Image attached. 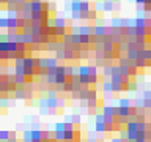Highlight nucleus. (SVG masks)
I'll list each match as a JSON object with an SVG mask.
<instances>
[{
  "label": "nucleus",
  "instance_id": "15",
  "mask_svg": "<svg viewBox=\"0 0 151 142\" xmlns=\"http://www.w3.org/2000/svg\"><path fill=\"white\" fill-rule=\"evenodd\" d=\"M25 98H27V93H25L24 87H17L14 92V99H25Z\"/></svg>",
  "mask_w": 151,
  "mask_h": 142
},
{
  "label": "nucleus",
  "instance_id": "45",
  "mask_svg": "<svg viewBox=\"0 0 151 142\" xmlns=\"http://www.w3.org/2000/svg\"><path fill=\"white\" fill-rule=\"evenodd\" d=\"M57 10V5H55V2H49V13H54Z\"/></svg>",
  "mask_w": 151,
  "mask_h": 142
},
{
  "label": "nucleus",
  "instance_id": "6",
  "mask_svg": "<svg viewBox=\"0 0 151 142\" xmlns=\"http://www.w3.org/2000/svg\"><path fill=\"white\" fill-rule=\"evenodd\" d=\"M66 76H68V79H74V77H79V66L66 65Z\"/></svg>",
  "mask_w": 151,
  "mask_h": 142
},
{
  "label": "nucleus",
  "instance_id": "13",
  "mask_svg": "<svg viewBox=\"0 0 151 142\" xmlns=\"http://www.w3.org/2000/svg\"><path fill=\"white\" fill-rule=\"evenodd\" d=\"M115 11V2L113 0H104V13Z\"/></svg>",
  "mask_w": 151,
  "mask_h": 142
},
{
  "label": "nucleus",
  "instance_id": "29",
  "mask_svg": "<svg viewBox=\"0 0 151 142\" xmlns=\"http://www.w3.org/2000/svg\"><path fill=\"white\" fill-rule=\"evenodd\" d=\"M55 58L58 62H60V60H66V51H65V49H58V51L55 52Z\"/></svg>",
  "mask_w": 151,
  "mask_h": 142
},
{
  "label": "nucleus",
  "instance_id": "33",
  "mask_svg": "<svg viewBox=\"0 0 151 142\" xmlns=\"http://www.w3.org/2000/svg\"><path fill=\"white\" fill-rule=\"evenodd\" d=\"M129 51V44H127V41H123V43L118 44V52H127Z\"/></svg>",
  "mask_w": 151,
  "mask_h": 142
},
{
  "label": "nucleus",
  "instance_id": "20",
  "mask_svg": "<svg viewBox=\"0 0 151 142\" xmlns=\"http://www.w3.org/2000/svg\"><path fill=\"white\" fill-rule=\"evenodd\" d=\"M118 106L120 107H132V99L131 98H120L118 99Z\"/></svg>",
  "mask_w": 151,
  "mask_h": 142
},
{
  "label": "nucleus",
  "instance_id": "38",
  "mask_svg": "<svg viewBox=\"0 0 151 142\" xmlns=\"http://www.w3.org/2000/svg\"><path fill=\"white\" fill-rule=\"evenodd\" d=\"M98 107V98H90L88 99V109H96Z\"/></svg>",
  "mask_w": 151,
  "mask_h": 142
},
{
  "label": "nucleus",
  "instance_id": "3",
  "mask_svg": "<svg viewBox=\"0 0 151 142\" xmlns=\"http://www.w3.org/2000/svg\"><path fill=\"white\" fill-rule=\"evenodd\" d=\"M19 43H24L25 46L35 44V36L31 33H25V32H19Z\"/></svg>",
  "mask_w": 151,
  "mask_h": 142
},
{
  "label": "nucleus",
  "instance_id": "10",
  "mask_svg": "<svg viewBox=\"0 0 151 142\" xmlns=\"http://www.w3.org/2000/svg\"><path fill=\"white\" fill-rule=\"evenodd\" d=\"M54 21H55V29H66V19H65V16L57 14L55 17H54Z\"/></svg>",
  "mask_w": 151,
  "mask_h": 142
},
{
  "label": "nucleus",
  "instance_id": "54",
  "mask_svg": "<svg viewBox=\"0 0 151 142\" xmlns=\"http://www.w3.org/2000/svg\"><path fill=\"white\" fill-rule=\"evenodd\" d=\"M30 2H43V0H30Z\"/></svg>",
  "mask_w": 151,
  "mask_h": 142
},
{
  "label": "nucleus",
  "instance_id": "36",
  "mask_svg": "<svg viewBox=\"0 0 151 142\" xmlns=\"http://www.w3.org/2000/svg\"><path fill=\"white\" fill-rule=\"evenodd\" d=\"M76 136H77L76 131H66V142H72L76 139Z\"/></svg>",
  "mask_w": 151,
  "mask_h": 142
},
{
  "label": "nucleus",
  "instance_id": "44",
  "mask_svg": "<svg viewBox=\"0 0 151 142\" xmlns=\"http://www.w3.org/2000/svg\"><path fill=\"white\" fill-rule=\"evenodd\" d=\"M96 13H98L96 10H91V11L88 13V19H90V21H91V19H94V21L98 19V17H96Z\"/></svg>",
  "mask_w": 151,
  "mask_h": 142
},
{
  "label": "nucleus",
  "instance_id": "4",
  "mask_svg": "<svg viewBox=\"0 0 151 142\" xmlns=\"http://www.w3.org/2000/svg\"><path fill=\"white\" fill-rule=\"evenodd\" d=\"M98 76H99L98 66L90 65V85H98Z\"/></svg>",
  "mask_w": 151,
  "mask_h": 142
},
{
  "label": "nucleus",
  "instance_id": "24",
  "mask_svg": "<svg viewBox=\"0 0 151 142\" xmlns=\"http://www.w3.org/2000/svg\"><path fill=\"white\" fill-rule=\"evenodd\" d=\"M47 98V97H46ZM60 98V97H58ZM58 98H47V104H49V109H58Z\"/></svg>",
  "mask_w": 151,
  "mask_h": 142
},
{
  "label": "nucleus",
  "instance_id": "7",
  "mask_svg": "<svg viewBox=\"0 0 151 142\" xmlns=\"http://www.w3.org/2000/svg\"><path fill=\"white\" fill-rule=\"evenodd\" d=\"M8 19H10V17H8ZM8 32H14V33L19 32V17L10 19V22H8Z\"/></svg>",
  "mask_w": 151,
  "mask_h": 142
},
{
  "label": "nucleus",
  "instance_id": "28",
  "mask_svg": "<svg viewBox=\"0 0 151 142\" xmlns=\"http://www.w3.org/2000/svg\"><path fill=\"white\" fill-rule=\"evenodd\" d=\"M38 70H49L47 68V57H41L38 62Z\"/></svg>",
  "mask_w": 151,
  "mask_h": 142
},
{
  "label": "nucleus",
  "instance_id": "53",
  "mask_svg": "<svg viewBox=\"0 0 151 142\" xmlns=\"http://www.w3.org/2000/svg\"><path fill=\"white\" fill-rule=\"evenodd\" d=\"M0 3H2V5L3 3H8V0H0Z\"/></svg>",
  "mask_w": 151,
  "mask_h": 142
},
{
  "label": "nucleus",
  "instance_id": "40",
  "mask_svg": "<svg viewBox=\"0 0 151 142\" xmlns=\"http://www.w3.org/2000/svg\"><path fill=\"white\" fill-rule=\"evenodd\" d=\"M0 52H8V43L0 41Z\"/></svg>",
  "mask_w": 151,
  "mask_h": 142
},
{
  "label": "nucleus",
  "instance_id": "50",
  "mask_svg": "<svg viewBox=\"0 0 151 142\" xmlns=\"http://www.w3.org/2000/svg\"><path fill=\"white\" fill-rule=\"evenodd\" d=\"M110 142H123V139H121V137H112Z\"/></svg>",
  "mask_w": 151,
  "mask_h": 142
},
{
  "label": "nucleus",
  "instance_id": "27",
  "mask_svg": "<svg viewBox=\"0 0 151 142\" xmlns=\"http://www.w3.org/2000/svg\"><path fill=\"white\" fill-rule=\"evenodd\" d=\"M126 90H127V92H131V93H132V92H137V90H139V82H137V81H135V82H134V81H131L129 84L126 85Z\"/></svg>",
  "mask_w": 151,
  "mask_h": 142
},
{
  "label": "nucleus",
  "instance_id": "42",
  "mask_svg": "<svg viewBox=\"0 0 151 142\" xmlns=\"http://www.w3.org/2000/svg\"><path fill=\"white\" fill-rule=\"evenodd\" d=\"M66 106V99L65 98H58V109H63Z\"/></svg>",
  "mask_w": 151,
  "mask_h": 142
},
{
  "label": "nucleus",
  "instance_id": "14",
  "mask_svg": "<svg viewBox=\"0 0 151 142\" xmlns=\"http://www.w3.org/2000/svg\"><path fill=\"white\" fill-rule=\"evenodd\" d=\"M131 115V107H117V117H129Z\"/></svg>",
  "mask_w": 151,
  "mask_h": 142
},
{
  "label": "nucleus",
  "instance_id": "17",
  "mask_svg": "<svg viewBox=\"0 0 151 142\" xmlns=\"http://www.w3.org/2000/svg\"><path fill=\"white\" fill-rule=\"evenodd\" d=\"M80 35H82V36H91V35H93V27H90V25H82V27H80Z\"/></svg>",
  "mask_w": 151,
  "mask_h": 142
},
{
  "label": "nucleus",
  "instance_id": "34",
  "mask_svg": "<svg viewBox=\"0 0 151 142\" xmlns=\"http://www.w3.org/2000/svg\"><path fill=\"white\" fill-rule=\"evenodd\" d=\"M94 10L98 11V13H102V11H104V0H96Z\"/></svg>",
  "mask_w": 151,
  "mask_h": 142
},
{
  "label": "nucleus",
  "instance_id": "18",
  "mask_svg": "<svg viewBox=\"0 0 151 142\" xmlns=\"http://www.w3.org/2000/svg\"><path fill=\"white\" fill-rule=\"evenodd\" d=\"M47 68L49 70H57L58 68V60L55 57H47Z\"/></svg>",
  "mask_w": 151,
  "mask_h": 142
},
{
  "label": "nucleus",
  "instance_id": "2",
  "mask_svg": "<svg viewBox=\"0 0 151 142\" xmlns=\"http://www.w3.org/2000/svg\"><path fill=\"white\" fill-rule=\"evenodd\" d=\"M93 35L102 40L104 36L109 35V27H106V25H94L93 27Z\"/></svg>",
  "mask_w": 151,
  "mask_h": 142
},
{
  "label": "nucleus",
  "instance_id": "46",
  "mask_svg": "<svg viewBox=\"0 0 151 142\" xmlns=\"http://www.w3.org/2000/svg\"><path fill=\"white\" fill-rule=\"evenodd\" d=\"M145 109L146 111H151V99H145Z\"/></svg>",
  "mask_w": 151,
  "mask_h": 142
},
{
  "label": "nucleus",
  "instance_id": "47",
  "mask_svg": "<svg viewBox=\"0 0 151 142\" xmlns=\"http://www.w3.org/2000/svg\"><path fill=\"white\" fill-rule=\"evenodd\" d=\"M0 41H5V43H8V32H6V33L0 35Z\"/></svg>",
  "mask_w": 151,
  "mask_h": 142
},
{
  "label": "nucleus",
  "instance_id": "22",
  "mask_svg": "<svg viewBox=\"0 0 151 142\" xmlns=\"http://www.w3.org/2000/svg\"><path fill=\"white\" fill-rule=\"evenodd\" d=\"M94 131L98 133V134H101V133H107V125L106 123H94Z\"/></svg>",
  "mask_w": 151,
  "mask_h": 142
},
{
  "label": "nucleus",
  "instance_id": "35",
  "mask_svg": "<svg viewBox=\"0 0 151 142\" xmlns=\"http://www.w3.org/2000/svg\"><path fill=\"white\" fill-rule=\"evenodd\" d=\"M150 63L146 62V60H143V58H139V60H135V66L137 68H146Z\"/></svg>",
  "mask_w": 151,
  "mask_h": 142
},
{
  "label": "nucleus",
  "instance_id": "32",
  "mask_svg": "<svg viewBox=\"0 0 151 142\" xmlns=\"http://www.w3.org/2000/svg\"><path fill=\"white\" fill-rule=\"evenodd\" d=\"M27 52V46L24 43H19V48H17V57H25L24 54Z\"/></svg>",
  "mask_w": 151,
  "mask_h": 142
},
{
  "label": "nucleus",
  "instance_id": "25",
  "mask_svg": "<svg viewBox=\"0 0 151 142\" xmlns=\"http://www.w3.org/2000/svg\"><path fill=\"white\" fill-rule=\"evenodd\" d=\"M135 27L137 29H146V19L145 17H135Z\"/></svg>",
  "mask_w": 151,
  "mask_h": 142
},
{
  "label": "nucleus",
  "instance_id": "16",
  "mask_svg": "<svg viewBox=\"0 0 151 142\" xmlns=\"http://www.w3.org/2000/svg\"><path fill=\"white\" fill-rule=\"evenodd\" d=\"M54 139L57 142H66V131H54Z\"/></svg>",
  "mask_w": 151,
  "mask_h": 142
},
{
  "label": "nucleus",
  "instance_id": "41",
  "mask_svg": "<svg viewBox=\"0 0 151 142\" xmlns=\"http://www.w3.org/2000/svg\"><path fill=\"white\" fill-rule=\"evenodd\" d=\"M66 29H55V36H65Z\"/></svg>",
  "mask_w": 151,
  "mask_h": 142
},
{
  "label": "nucleus",
  "instance_id": "8",
  "mask_svg": "<svg viewBox=\"0 0 151 142\" xmlns=\"http://www.w3.org/2000/svg\"><path fill=\"white\" fill-rule=\"evenodd\" d=\"M90 92H91V89H88V87H82L80 92L77 93L80 101H88V99H90Z\"/></svg>",
  "mask_w": 151,
  "mask_h": 142
},
{
  "label": "nucleus",
  "instance_id": "39",
  "mask_svg": "<svg viewBox=\"0 0 151 142\" xmlns=\"http://www.w3.org/2000/svg\"><path fill=\"white\" fill-rule=\"evenodd\" d=\"M142 97H143V99H151V89H145L142 92Z\"/></svg>",
  "mask_w": 151,
  "mask_h": 142
},
{
  "label": "nucleus",
  "instance_id": "1",
  "mask_svg": "<svg viewBox=\"0 0 151 142\" xmlns=\"http://www.w3.org/2000/svg\"><path fill=\"white\" fill-rule=\"evenodd\" d=\"M79 82L82 87L90 85V65H80L79 66Z\"/></svg>",
  "mask_w": 151,
  "mask_h": 142
},
{
  "label": "nucleus",
  "instance_id": "48",
  "mask_svg": "<svg viewBox=\"0 0 151 142\" xmlns=\"http://www.w3.org/2000/svg\"><path fill=\"white\" fill-rule=\"evenodd\" d=\"M66 131H74V123H66Z\"/></svg>",
  "mask_w": 151,
  "mask_h": 142
},
{
  "label": "nucleus",
  "instance_id": "56",
  "mask_svg": "<svg viewBox=\"0 0 151 142\" xmlns=\"http://www.w3.org/2000/svg\"><path fill=\"white\" fill-rule=\"evenodd\" d=\"M150 70H151V68H150Z\"/></svg>",
  "mask_w": 151,
  "mask_h": 142
},
{
  "label": "nucleus",
  "instance_id": "55",
  "mask_svg": "<svg viewBox=\"0 0 151 142\" xmlns=\"http://www.w3.org/2000/svg\"><path fill=\"white\" fill-rule=\"evenodd\" d=\"M129 2H135V0H129Z\"/></svg>",
  "mask_w": 151,
  "mask_h": 142
},
{
  "label": "nucleus",
  "instance_id": "51",
  "mask_svg": "<svg viewBox=\"0 0 151 142\" xmlns=\"http://www.w3.org/2000/svg\"><path fill=\"white\" fill-rule=\"evenodd\" d=\"M87 142H98V137H88Z\"/></svg>",
  "mask_w": 151,
  "mask_h": 142
},
{
  "label": "nucleus",
  "instance_id": "49",
  "mask_svg": "<svg viewBox=\"0 0 151 142\" xmlns=\"http://www.w3.org/2000/svg\"><path fill=\"white\" fill-rule=\"evenodd\" d=\"M135 3H137L139 6H143L145 3H146V0H135Z\"/></svg>",
  "mask_w": 151,
  "mask_h": 142
},
{
  "label": "nucleus",
  "instance_id": "19",
  "mask_svg": "<svg viewBox=\"0 0 151 142\" xmlns=\"http://www.w3.org/2000/svg\"><path fill=\"white\" fill-rule=\"evenodd\" d=\"M112 73H113V66H112V65H106V66L102 68L104 79H110V77H112Z\"/></svg>",
  "mask_w": 151,
  "mask_h": 142
},
{
  "label": "nucleus",
  "instance_id": "21",
  "mask_svg": "<svg viewBox=\"0 0 151 142\" xmlns=\"http://www.w3.org/2000/svg\"><path fill=\"white\" fill-rule=\"evenodd\" d=\"M44 2H31V13H43Z\"/></svg>",
  "mask_w": 151,
  "mask_h": 142
},
{
  "label": "nucleus",
  "instance_id": "31",
  "mask_svg": "<svg viewBox=\"0 0 151 142\" xmlns=\"http://www.w3.org/2000/svg\"><path fill=\"white\" fill-rule=\"evenodd\" d=\"M54 131H66V123L65 122H57L54 125Z\"/></svg>",
  "mask_w": 151,
  "mask_h": 142
},
{
  "label": "nucleus",
  "instance_id": "12",
  "mask_svg": "<svg viewBox=\"0 0 151 142\" xmlns=\"http://www.w3.org/2000/svg\"><path fill=\"white\" fill-rule=\"evenodd\" d=\"M121 27H123V17H112L110 19V29L121 30Z\"/></svg>",
  "mask_w": 151,
  "mask_h": 142
},
{
  "label": "nucleus",
  "instance_id": "9",
  "mask_svg": "<svg viewBox=\"0 0 151 142\" xmlns=\"http://www.w3.org/2000/svg\"><path fill=\"white\" fill-rule=\"evenodd\" d=\"M126 57L129 58L131 62H135V60L140 58V51L139 49H129V51L126 52Z\"/></svg>",
  "mask_w": 151,
  "mask_h": 142
},
{
  "label": "nucleus",
  "instance_id": "26",
  "mask_svg": "<svg viewBox=\"0 0 151 142\" xmlns=\"http://www.w3.org/2000/svg\"><path fill=\"white\" fill-rule=\"evenodd\" d=\"M131 65H132V62H131L126 56L118 58V66H131Z\"/></svg>",
  "mask_w": 151,
  "mask_h": 142
},
{
  "label": "nucleus",
  "instance_id": "30",
  "mask_svg": "<svg viewBox=\"0 0 151 142\" xmlns=\"http://www.w3.org/2000/svg\"><path fill=\"white\" fill-rule=\"evenodd\" d=\"M8 22H10V19H8L6 16H2V17H0V29H2V30H8Z\"/></svg>",
  "mask_w": 151,
  "mask_h": 142
},
{
  "label": "nucleus",
  "instance_id": "5",
  "mask_svg": "<svg viewBox=\"0 0 151 142\" xmlns=\"http://www.w3.org/2000/svg\"><path fill=\"white\" fill-rule=\"evenodd\" d=\"M117 107L110 106V104H106V106H102V114L106 117H117Z\"/></svg>",
  "mask_w": 151,
  "mask_h": 142
},
{
  "label": "nucleus",
  "instance_id": "37",
  "mask_svg": "<svg viewBox=\"0 0 151 142\" xmlns=\"http://www.w3.org/2000/svg\"><path fill=\"white\" fill-rule=\"evenodd\" d=\"M47 98H58V90L57 89H49L47 90Z\"/></svg>",
  "mask_w": 151,
  "mask_h": 142
},
{
  "label": "nucleus",
  "instance_id": "11",
  "mask_svg": "<svg viewBox=\"0 0 151 142\" xmlns=\"http://www.w3.org/2000/svg\"><path fill=\"white\" fill-rule=\"evenodd\" d=\"M140 58H143V60L148 62L150 68H151V48H150V46L146 49H143V51H140Z\"/></svg>",
  "mask_w": 151,
  "mask_h": 142
},
{
  "label": "nucleus",
  "instance_id": "43",
  "mask_svg": "<svg viewBox=\"0 0 151 142\" xmlns=\"http://www.w3.org/2000/svg\"><path fill=\"white\" fill-rule=\"evenodd\" d=\"M120 137L123 141H127V130H120Z\"/></svg>",
  "mask_w": 151,
  "mask_h": 142
},
{
  "label": "nucleus",
  "instance_id": "52",
  "mask_svg": "<svg viewBox=\"0 0 151 142\" xmlns=\"http://www.w3.org/2000/svg\"><path fill=\"white\" fill-rule=\"evenodd\" d=\"M135 142H148V139H146V137H139Z\"/></svg>",
  "mask_w": 151,
  "mask_h": 142
},
{
  "label": "nucleus",
  "instance_id": "23",
  "mask_svg": "<svg viewBox=\"0 0 151 142\" xmlns=\"http://www.w3.org/2000/svg\"><path fill=\"white\" fill-rule=\"evenodd\" d=\"M30 131L33 141H43V130H30Z\"/></svg>",
  "mask_w": 151,
  "mask_h": 142
}]
</instances>
